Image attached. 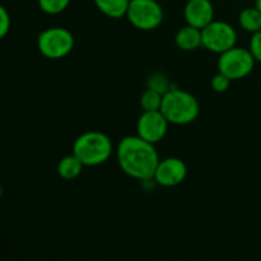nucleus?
I'll return each instance as SVG.
<instances>
[{"instance_id": "obj_1", "label": "nucleus", "mask_w": 261, "mask_h": 261, "mask_svg": "<svg viewBox=\"0 0 261 261\" xmlns=\"http://www.w3.org/2000/svg\"><path fill=\"white\" fill-rule=\"evenodd\" d=\"M117 161L126 175L137 180H149L160 163L154 145L140 137H126L117 147Z\"/></svg>"}, {"instance_id": "obj_2", "label": "nucleus", "mask_w": 261, "mask_h": 261, "mask_svg": "<svg viewBox=\"0 0 261 261\" xmlns=\"http://www.w3.org/2000/svg\"><path fill=\"white\" fill-rule=\"evenodd\" d=\"M161 112L171 124H190L199 115V102L189 92L171 89L163 94Z\"/></svg>"}, {"instance_id": "obj_3", "label": "nucleus", "mask_w": 261, "mask_h": 261, "mask_svg": "<svg viewBox=\"0 0 261 261\" xmlns=\"http://www.w3.org/2000/svg\"><path fill=\"white\" fill-rule=\"evenodd\" d=\"M112 153V143L107 135L99 132H88L75 140L73 154L84 166H98L106 162Z\"/></svg>"}, {"instance_id": "obj_4", "label": "nucleus", "mask_w": 261, "mask_h": 261, "mask_svg": "<svg viewBox=\"0 0 261 261\" xmlns=\"http://www.w3.org/2000/svg\"><path fill=\"white\" fill-rule=\"evenodd\" d=\"M255 59L250 50L242 47H232L221 54L218 60L219 73L237 81L249 75L255 66Z\"/></svg>"}, {"instance_id": "obj_5", "label": "nucleus", "mask_w": 261, "mask_h": 261, "mask_svg": "<svg viewBox=\"0 0 261 261\" xmlns=\"http://www.w3.org/2000/svg\"><path fill=\"white\" fill-rule=\"evenodd\" d=\"M37 46L45 58L61 59L73 50L74 37L65 28L53 27L40 33Z\"/></svg>"}, {"instance_id": "obj_6", "label": "nucleus", "mask_w": 261, "mask_h": 261, "mask_svg": "<svg viewBox=\"0 0 261 261\" xmlns=\"http://www.w3.org/2000/svg\"><path fill=\"white\" fill-rule=\"evenodd\" d=\"M126 17L134 27L152 31L162 23L163 10L155 0H130Z\"/></svg>"}, {"instance_id": "obj_7", "label": "nucleus", "mask_w": 261, "mask_h": 261, "mask_svg": "<svg viewBox=\"0 0 261 261\" xmlns=\"http://www.w3.org/2000/svg\"><path fill=\"white\" fill-rule=\"evenodd\" d=\"M237 33L231 24L221 20H213L201 30V45L209 51L223 54L234 47Z\"/></svg>"}, {"instance_id": "obj_8", "label": "nucleus", "mask_w": 261, "mask_h": 261, "mask_svg": "<svg viewBox=\"0 0 261 261\" xmlns=\"http://www.w3.org/2000/svg\"><path fill=\"white\" fill-rule=\"evenodd\" d=\"M168 121L161 111H144L137 124L138 137L155 144L165 138Z\"/></svg>"}, {"instance_id": "obj_9", "label": "nucleus", "mask_w": 261, "mask_h": 261, "mask_svg": "<svg viewBox=\"0 0 261 261\" xmlns=\"http://www.w3.org/2000/svg\"><path fill=\"white\" fill-rule=\"evenodd\" d=\"M186 173H188V168L185 163L180 158L171 157L160 161L153 177L161 186L173 188V186L180 185L185 180Z\"/></svg>"}, {"instance_id": "obj_10", "label": "nucleus", "mask_w": 261, "mask_h": 261, "mask_svg": "<svg viewBox=\"0 0 261 261\" xmlns=\"http://www.w3.org/2000/svg\"><path fill=\"white\" fill-rule=\"evenodd\" d=\"M184 13L188 24L199 30L205 28L214 18V8L211 0H189Z\"/></svg>"}, {"instance_id": "obj_11", "label": "nucleus", "mask_w": 261, "mask_h": 261, "mask_svg": "<svg viewBox=\"0 0 261 261\" xmlns=\"http://www.w3.org/2000/svg\"><path fill=\"white\" fill-rule=\"evenodd\" d=\"M176 45L184 51H193L201 45V30L185 25L176 35Z\"/></svg>"}, {"instance_id": "obj_12", "label": "nucleus", "mask_w": 261, "mask_h": 261, "mask_svg": "<svg viewBox=\"0 0 261 261\" xmlns=\"http://www.w3.org/2000/svg\"><path fill=\"white\" fill-rule=\"evenodd\" d=\"M94 4L105 15L117 19L126 15L130 0H94Z\"/></svg>"}, {"instance_id": "obj_13", "label": "nucleus", "mask_w": 261, "mask_h": 261, "mask_svg": "<svg viewBox=\"0 0 261 261\" xmlns=\"http://www.w3.org/2000/svg\"><path fill=\"white\" fill-rule=\"evenodd\" d=\"M240 25L250 33L261 31V12L256 7H250L242 10L239 17Z\"/></svg>"}, {"instance_id": "obj_14", "label": "nucleus", "mask_w": 261, "mask_h": 261, "mask_svg": "<svg viewBox=\"0 0 261 261\" xmlns=\"http://www.w3.org/2000/svg\"><path fill=\"white\" fill-rule=\"evenodd\" d=\"M83 163L78 160L74 154L66 155L59 162L58 173L65 180H73L81 175L83 170Z\"/></svg>"}, {"instance_id": "obj_15", "label": "nucleus", "mask_w": 261, "mask_h": 261, "mask_svg": "<svg viewBox=\"0 0 261 261\" xmlns=\"http://www.w3.org/2000/svg\"><path fill=\"white\" fill-rule=\"evenodd\" d=\"M163 93L153 88H148L140 97V106L144 111H161Z\"/></svg>"}, {"instance_id": "obj_16", "label": "nucleus", "mask_w": 261, "mask_h": 261, "mask_svg": "<svg viewBox=\"0 0 261 261\" xmlns=\"http://www.w3.org/2000/svg\"><path fill=\"white\" fill-rule=\"evenodd\" d=\"M70 4V0H38L41 10L46 14H59L64 12Z\"/></svg>"}, {"instance_id": "obj_17", "label": "nucleus", "mask_w": 261, "mask_h": 261, "mask_svg": "<svg viewBox=\"0 0 261 261\" xmlns=\"http://www.w3.org/2000/svg\"><path fill=\"white\" fill-rule=\"evenodd\" d=\"M229 86H231V79L222 73H218L217 75L213 76V79H212V87H213L214 91L218 92V93L226 92L227 89L229 88Z\"/></svg>"}, {"instance_id": "obj_18", "label": "nucleus", "mask_w": 261, "mask_h": 261, "mask_svg": "<svg viewBox=\"0 0 261 261\" xmlns=\"http://www.w3.org/2000/svg\"><path fill=\"white\" fill-rule=\"evenodd\" d=\"M249 50L252 54V56H254L255 61L261 63V31L256 33H252Z\"/></svg>"}, {"instance_id": "obj_19", "label": "nucleus", "mask_w": 261, "mask_h": 261, "mask_svg": "<svg viewBox=\"0 0 261 261\" xmlns=\"http://www.w3.org/2000/svg\"><path fill=\"white\" fill-rule=\"evenodd\" d=\"M10 30V17L8 10L0 4V40L8 35Z\"/></svg>"}, {"instance_id": "obj_20", "label": "nucleus", "mask_w": 261, "mask_h": 261, "mask_svg": "<svg viewBox=\"0 0 261 261\" xmlns=\"http://www.w3.org/2000/svg\"><path fill=\"white\" fill-rule=\"evenodd\" d=\"M255 7L261 12V0H256V2H255Z\"/></svg>"}, {"instance_id": "obj_21", "label": "nucleus", "mask_w": 261, "mask_h": 261, "mask_svg": "<svg viewBox=\"0 0 261 261\" xmlns=\"http://www.w3.org/2000/svg\"><path fill=\"white\" fill-rule=\"evenodd\" d=\"M2 194H3V190H2V186H0V196H2Z\"/></svg>"}]
</instances>
